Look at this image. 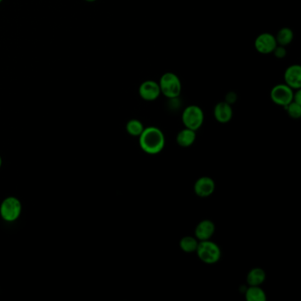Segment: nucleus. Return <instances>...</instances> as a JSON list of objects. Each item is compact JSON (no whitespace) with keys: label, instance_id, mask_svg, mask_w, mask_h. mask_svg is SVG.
<instances>
[{"label":"nucleus","instance_id":"nucleus-10","mask_svg":"<svg viewBox=\"0 0 301 301\" xmlns=\"http://www.w3.org/2000/svg\"><path fill=\"white\" fill-rule=\"evenodd\" d=\"M285 83L293 90L301 89V67L299 64H292L286 68L284 74Z\"/></svg>","mask_w":301,"mask_h":301},{"label":"nucleus","instance_id":"nucleus-24","mask_svg":"<svg viewBox=\"0 0 301 301\" xmlns=\"http://www.w3.org/2000/svg\"><path fill=\"white\" fill-rule=\"evenodd\" d=\"M2 1H3V0H0V4L2 3Z\"/></svg>","mask_w":301,"mask_h":301},{"label":"nucleus","instance_id":"nucleus-3","mask_svg":"<svg viewBox=\"0 0 301 301\" xmlns=\"http://www.w3.org/2000/svg\"><path fill=\"white\" fill-rule=\"evenodd\" d=\"M196 253L199 259L207 264H214L218 263L221 258V249L218 244L208 240L199 241Z\"/></svg>","mask_w":301,"mask_h":301},{"label":"nucleus","instance_id":"nucleus-17","mask_svg":"<svg viewBox=\"0 0 301 301\" xmlns=\"http://www.w3.org/2000/svg\"><path fill=\"white\" fill-rule=\"evenodd\" d=\"M199 241L196 237L185 236L180 241V247L185 253H193L196 252L198 247Z\"/></svg>","mask_w":301,"mask_h":301},{"label":"nucleus","instance_id":"nucleus-8","mask_svg":"<svg viewBox=\"0 0 301 301\" xmlns=\"http://www.w3.org/2000/svg\"><path fill=\"white\" fill-rule=\"evenodd\" d=\"M139 95L141 96V99L147 102H152L157 100L161 95L159 83L155 80H145L139 87Z\"/></svg>","mask_w":301,"mask_h":301},{"label":"nucleus","instance_id":"nucleus-11","mask_svg":"<svg viewBox=\"0 0 301 301\" xmlns=\"http://www.w3.org/2000/svg\"><path fill=\"white\" fill-rule=\"evenodd\" d=\"M215 224L208 219L200 222L196 227L195 235L199 241H208L215 233Z\"/></svg>","mask_w":301,"mask_h":301},{"label":"nucleus","instance_id":"nucleus-1","mask_svg":"<svg viewBox=\"0 0 301 301\" xmlns=\"http://www.w3.org/2000/svg\"><path fill=\"white\" fill-rule=\"evenodd\" d=\"M139 144L146 154H159L165 145L164 133L158 127L148 126L139 136Z\"/></svg>","mask_w":301,"mask_h":301},{"label":"nucleus","instance_id":"nucleus-5","mask_svg":"<svg viewBox=\"0 0 301 301\" xmlns=\"http://www.w3.org/2000/svg\"><path fill=\"white\" fill-rule=\"evenodd\" d=\"M23 210L22 202L14 196L5 199L0 206V215L5 221L14 222L19 218Z\"/></svg>","mask_w":301,"mask_h":301},{"label":"nucleus","instance_id":"nucleus-19","mask_svg":"<svg viewBox=\"0 0 301 301\" xmlns=\"http://www.w3.org/2000/svg\"><path fill=\"white\" fill-rule=\"evenodd\" d=\"M285 108L292 119H298L300 118L301 104H298L292 101V103H289L288 105L285 106Z\"/></svg>","mask_w":301,"mask_h":301},{"label":"nucleus","instance_id":"nucleus-20","mask_svg":"<svg viewBox=\"0 0 301 301\" xmlns=\"http://www.w3.org/2000/svg\"><path fill=\"white\" fill-rule=\"evenodd\" d=\"M273 53L277 58H284L286 56V50H285V47H284V46L277 45L274 50Z\"/></svg>","mask_w":301,"mask_h":301},{"label":"nucleus","instance_id":"nucleus-22","mask_svg":"<svg viewBox=\"0 0 301 301\" xmlns=\"http://www.w3.org/2000/svg\"><path fill=\"white\" fill-rule=\"evenodd\" d=\"M2 163H3V161H2V157H0V168L2 166Z\"/></svg>","mask_w":301,"mask_h":301},{"label":"nucleus","instance_id":"nucleus-15","mask_svg":"<svg viewBox=\"0 0 301 301\" xmlns=\"http://www.w3.org/2000/svg\"><path fill=\"white\" fill-rule=\"evenodd\" d=\"M245 297L247 301H266V292L260 286H249L246 291Z\"/></svg>","mask_w":301,"mask_h":301},{"label":"nucleus","instance_id":"nucleus-2","mask_svg":"<svg viewBox=\"0 0 301 301\" xmlns=\"http://www.w3.org/2000/svg\"><path fill=\"white\" fill-rule=\"evenodd\" d=\"M161 94L169 99H175L179 97L182 91V84L177 74L168 72L162 75L159 80Z\"/></svg>","mask_w":301,"mask_h":301},{"label":"nucleus","instance_id":"nucleus-12","mask_svg":"<svg viewBox=\"0 0 301 301\" xmlns=\"http://www.w3.org/2000/svg\"><path fill=\"white\" fill-rule=\"evenodd\" d=\"M232 116H233V111L231 104L227 102H220L214 108V117L216 120L219 123L225 124L231 121Z\"/></svg>","mask_w":301,"mask_h":301},{"label":"nucleus","instance_id":"nucleus-4","mask_svg":"<svg viewBox=\"0 0 301 301\" xmlns=\"http://www.w3.org/2000/svg\"><path fill=\"white\" fill-rule=\"evenodd\" d=\"M182 122L186 128L197 131L203 125L204 112L201 107L189 105L183 111Z\"/></svg>","mask_w":301,"mask_h":301},{"label":"nucleus","instance_id":"nucleus-14","mask_svg":"<svg viewBox=\"0 0 301 301\" xmlns=\"http://www.w3.org/2000/svg\"><path fill=\"white\" fill-rule=\"evenodd\" d=\"M266 280V272L261 268L251 269L247 276V282L249 286H260Z\"/></svg>","mask_w":301,"mask_h":301},{"label":"nucleus","instance_id":"nucleus-23","mask_svg":"<svg viewBox=\"0 0 301 301\" xmlns=\"http://www.w3.org/2000/svg\"><path fill=\"white\" fill-rule=\"evenodd\" d=\"M87 2H90V3H92V2H95L96 0H85Z\"/></svg>","mask_w":301,"mask_h":301},{"label":"nucleus","instance_id":"nucleus-21","mask_svg":"<svg viewBox=\"0 0 301 301\" xmlns=\"http://www.w3.org/2000/svg\"><path fill=\"white\" fill-rule=\"evenodd\" d=\"M295 92L293 94V102L295 103H298V104H301V90H294Z\"/></svg>","mask_w":301,"mask_h":301},{"label":"nucleus","instance_id":"nucleus-7","mask_svg":"<svg viewBox=\"0 0 301 301\" xmlns=\"http://www.w3.org/2000/svg\"><path fill=\"white\" fill-rule=\"evenodd\" d=\"M277 42L275 35L270 33H263L257 36L254 41V48L261 54L267 55L273 53Z\"/></svg>","mask_w":301,"mask_h":301},{"label":"nucleus","instance_id":"nucleus-13","mask_svg":"<svg viewBox=\"0 0 301 301\" xmlns=\"http://www.w3.org/2000/svg\"><path fill=\"white\" fill-rule=\"evenodd\" d=\"M196 139V133L189 128L183 129L177 135L176 141L179 146L182 147H188L192 146Z\"/></svg>","mask_w":301,"mask_h":301},{"label":"nucleus","instance_id":"nucleus-9","mask_svg":"<svg viewBox=\"0 0 301 301\" xmlns=\"http://www.w3.org/2000/svg\"><path fill=\"white\" fill-rule=\"evenodd\" d=\"M216 189L215 181L209 177H201L196 180L193 186V190L196 196L201 198H207L211 196Z\"/></svg>","mask_w":301,"mask_h":301},{"label":"nucleus","instance_id":"nucleus-6","mask_svg":"<svg viewBox=\"0 0 301 301\" xmlns=\"http://www.w3.org/2000/svg\"><path fill=\"white\" fill-rule=\"evenodd\" d=\"M294 90L287 86L286 84H277L273 87L270 91V99L276 105L285 107L293 100Z\"/></svg>","mask_w":301,"mask_h":301},{"label":"nucleus","instance_id":"nucleus-18","mask_svg":"<svg viewBox=\"0 0 301 301\" xmlns=\"http://www.w3.org/2000/svg\"><path fill=\"white\" fill-rule=\"evenodd\" d=\"M126 132L128 135L134 136V137H139L141 135V133L144 130L143 124L140 121L139 119H130L125 125Z\"/></svg>","mask_w":301,"mask_h":301},{"label":"nucleus","instance_id":"nucleus-16","mask_svg":"<svg viewBox=\"0 0 301 301\" xmlns=\"http://www.w3.org/2000/svg\"><path fill=\"white\" fill-rule=\"evenodd\" d=\"M277 45H281L284 47H286L287 45H290L293 40L294 34L292 29L289 28H283L280 29L276 35L275 36Z\"/></svg>","mask_w":301,"mask_h":301}]
</instances>
